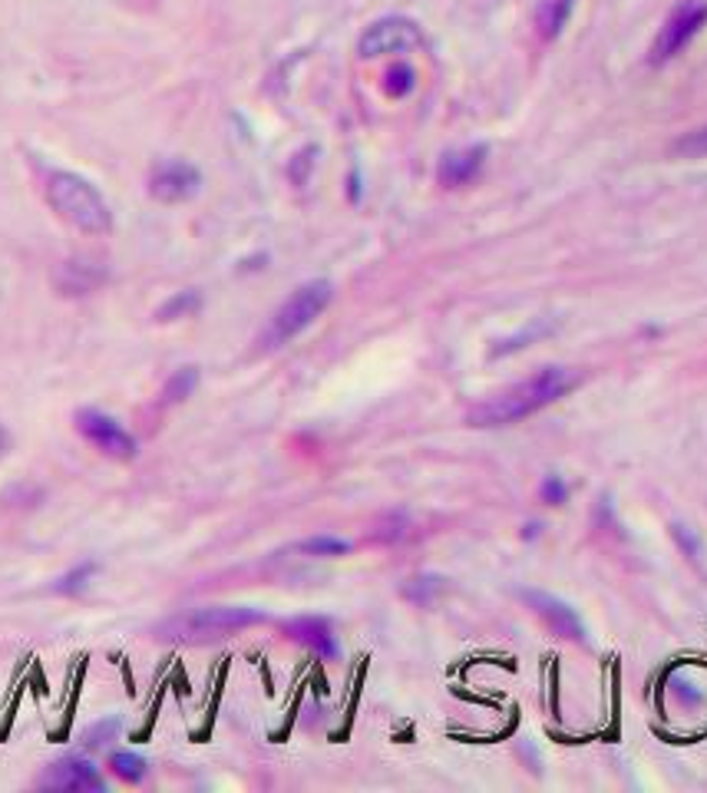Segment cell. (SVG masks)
I'll return each mask as SVG.
<instances>
[{
  "mask_svg": "<svg viewBox=\"0 0 707 793\" xmlns=\"http://www.w3.org/2000/svg\"><path fill=\"white\" fill-rule=\"evenodd\" d=\"M575 384H579V374L569 371V367H542L522 384L499 390L496 397L476 404L470 410V423L473 427H509V423H519L539 414L542 407L556 404Z\"/></svg>",
  "mask_w": 707,
  "mask_h": 793,
  "instance_id": "obj_1",
  "label": "cell"
},
{
  "mask_svg": "<svg viewBox=\"0 0 707 793\" xmlns=\"http://www.w3.org/2000/svg\"><path fill=\"white\" fill-rule=\"evenodd\" d=\"M268 622V615L261 608H248V605H205V608H192V612H179L166 618L162 625H156V638L159 642H212V638H225L232 632H242V628H252Z\"/></svg>",
  "mask_w": 707,
  "mask_h": 793,
  "instance_id": "obj_2",
  "label": "cell"
},
{
  "mask_svg": "<svg viewBox=\"0 0 707 793\" xmlns=\"http://www.w3.org/2000/svg\"><path fill=\"white\" fill-rule=\"evenodd\" d=\"M47 202L63 222L80 228L86 235H106L113 228V212L100 189L76 172L57 169L47 176Z\"/></svg>",
  "mask_w": 707,
  "mask_h": 793,
  "instance_id": "obj_3",
  "label": "cell"
},
{
  "mask_svg": "<svg viewBox=\"0 0 707 793\" xmlns=\"http://www.w3.org/2000/svg\"><path fill=\"white\" fill-rule=\"evenodd\" d=\"M331 298H334L331 281H324V278L304 281V285L291 291V298L271 314L268 328L261 334V347H265V351H278V347L291 344L304 328H311V324L328 311Z\"/></svg>",
  "mask_w": 707,
  "mask_h": 793,
  "instance_id": "obj_4",
  "label": "cell"
},
{
  "mask_svg": "<svg viewBox=\"0 0 707 793\" xmlns=\"http://www.w3.org/2000/svg\"><path fill=\"white\" fill-rule=\"evenodd\" d=\"M73 423H76V433L103 456H110V460H119V463L136 460V453H139L136 437L113 414L96 410V407H83L73 414Z\"/></svg>",
  "mask_w": 707,
  "mask_h": 793,
  "instance_id": "obj_5",
  "label": "cell"
},
{
  "mask_svg": "<svg viewBox=\"0 0 707 793\" xmlns=\"http://www.w3.org/2000/svg\"><path fill=\"white\" fill-rule=\"evenodd\" d=\"M420 43H423V34L410 17H380L364 30L361 40H357V53L374 60V57H390V53L417 50Z\"/></svg>",
  "mask_w": 707,
  "mask_h": 793,
  "instance_id": "obj_6",
  "label": "cell"
},
{
  "mask_svg": "<svg viewBox=\"0 0 707 793\" xmlns=\"http://www.w3.org/2000/svg\"><path fill=\"white\" fill-rule=\"evenodd\" d=\"M40 790H67V793H103L106 790V777L100 774V767L93 764L90 757L83 754H67L53 764L43 767V774L37 777Z\"/></svg>",
  "mask_w": 707,
  "mask_h": 793,
  "instance_id": "obj_7",
  "label": "cell"
},
{
  "mask_svg": "<svg viewBox=\"0 0 707 793\" xmlns=\"http://www.w3.org/2000/svg\"><path fill=\"white\" fill-rule=\"evenodd\" d=\"M704 24H707V4H698V0H688V4H681L668 17V24L661 27V34L655 40V50H651V60H655V63L674 60L694 37L701 34Z\"/></svg>",
  "mask_w": 707,
  "mask_h": 793,
  "instance_id": "obj_8",
  "label": "cell"
},
{
  "mask_svg": "<svg viewBox=\"0 0 707 793\" xmlns=\"http://www.w3.org/2000/svg\"><path fill=\"white\" fill-rule=\"evenodd\" d=\"M202 186V172L186 159H162L149 172V195L166 205L192 199Z\"/></svg>",
  "mask_w": 707,
  "mask_h": 793,
  "instance_id": "obj_9",
  "label": "cell"
},
{
  "mask_svg": "<svg viewBox=\"0 0 707 793\" xmlns=\"http://www.w3.org/2000/svg\"><path fill=\"white\" fill-rule=\"evenodd\" d=\"M522 599H526V605H529L532 612H536V615L542 618V622H546L559 638H572V642H582V638H585V625H582L579 612H575V608H572L569 602H562L559 595L526 589V592H522Z\"/></svg>",
  "mask_w": 707,
  "mask_h": 793,
  "instance_id": "obj_10",
  "label": "cell"
},
{
  "mask_svg": "<svg viewBox=\"0 0 707 793\" xmlns=\"http://www.w3.org/2000/svg\"><path fill=\"white\" fill-rule=\"evenodd\" d=\"M285 632H288L291 642L304 645V648L314 651V655L324 658V661H334L337 655H341V645H337L334 628H331L328 618H321V615L291 618V622H285Z\"/></svg>",
  "mask_w": 707,
  "mask_h": 793,
  "instance_id": "obj_11",
  "label": "cell"
},
{
  "mask_svg": "<svg viewBox=\"0 0 707 793\" xmlns=\"http://www.w3.org/2000/svg\"><path fill=\"white\" fill-rule=\"evenodd\" d=\"M486 156H489V149L483 143H476V146H463V149H450L447 156L440 159V166H437V179H440V186H447V189H460V186H470V182L480 176L483 166H486Z\"/></svg>",
  "mask_w": 707,
  "mask_h": 793,
  "instance_id": "obj_12",
  "label": "cell"
},
{
  "mask_svg": "<svg viewBox=\"0 0 707 793\" xmlns=\"http://www.w3.org/2000/svg\"><path fill=\"white\" fill-rule=\"evenodd\" d=\"M103 278H106V268L100 262L73 258V262H67L60 271V288L67 291V295H86V291H93Z\"/></svg>",
  "mask_w": 707,
  "mask_h": 793,
  "instance_id": "obj_13",
  "label": "cell"
},
{
  "mask_svg": "<svg viewBox=\"0 0 707 793\" xmlns=\"http://www.w3.org/2000/svg\"><path fill=\"white\" fill-rule=\"evenodd\" d=\"M195 387H199V367H179V371L172 374L166 384H162L159 404L162 407H176V404H182V400H189L195 394Z\"/></svg>",
  "mask_w": 707,
  "mask_h": 793,
  "instance_id": "obj_14",
  "label": "cell"
},
{
  "mask_svg": "<svg viewBox=\"0 0 707 793\" xmlns=\"http://www.w3.org/2000/svg\"><path fill=\"white\" fill-rule=\"evenodd\" d=\"M572 7H575V0H546V7H542V14H539V34L546 40H556L562 34V27L569 24Z\"/></svg>",
  "mask_w": 707,
  "mask_h": 793,
  "instance_id": "obj_15",
  "label": "cell"
},
{
  "mask_svg": "<svg viewBox=\"0 0 707 793\" xmlns=\"http://www.w3.org/2000/svg\"><path fill=\"white\" fill-rule=\"evenodd\" d=\"M354 546L341 536H311L298 542V552L301 556H311V559H337V556H347Z\"/></svg>",
  "mask_w": 707,
  "mask_h": 793,
  "instance_id": "obj_16",
  "label": "cell"
},
{
  "mask_svg": "<svg viewBox=\"0 0 707 793\" xmlns=\"http://www.w3.org/2000/svg\"><path fill=\"white\" fill-rule=\"evenodd\" d=\"M110 770L123 780V784H143L149 774V764L133 751H116L110 754Z\"/></svg>",
  "mask_w": 707,
  "mask_h": 793,
  "instance_id": "obj_17",
  "label": "cell"
},
{
  "mask_svg": "<svg viewBox=\"0 0 707 793\" xmlns=\"http://www.w3.org/2000/svg\"><path fill=\"white\" fill-rule=\"evenodd\" d=\"M199 308H202V295H199V291H179V295H172L156 311V321L169 324V321H179V318H192V314L199 311Z\"/></svg>",
  "mask_w": 707,
  "mask_h": 793,
  "instance_id": "obj_18",
  "label": "cell"
},
{
  "mask_svg": "<svg viewBox=\"0 0 707 793\" xmlns=\"http://www.w3.org/2000/svg\"><path fill=\"white\" fill-rule=\"evenodd\" d=\"M413 86H417V70L407 67V63H394L384 73V93L390 100H404V96L413 93Z\"/></svg>",
  "mask_w": 707,
  "mask_h": 793,
  "instance_id": "obj_19",
  "label": "cell"
},
{
  "mask_svg": "<svg viewBox=\"0 0 707 793\" xmlns=\"http://www.w3.org/2000/svg\"><path fill=\"white\" fill-rule=\"evenodd\" d=\"M443 589H447V585H443L440 575H417V579H410L404 585V599L413 605H430Z\"/></svg>",
  "mask_w": 707,
  "mask_h": 793,
  "instance_id": "obj_20",
  "label": "cell"
},
{
  "mask_svg": "<svg viewBox=\"0 0 707 793\" xmlns=\"http://www.w3.org/2000/svg\"><path fill=\"white\" fill-rule=\"evenodd\" d=\"M119 731H123V721H119V718L96 721L93 727H86V731H83V747H86V751H106V747H110L119 737Z\"/></svg>",
  "mask_w": 707,
  "mask_h": 793,
  "instance_id": "obj_21",
  "label": "cell"
},
{
  "mask_svg": "<svg viewBox=\"0 0 707 793\" xmlns=\"http://www.w3.org/2000/svg\"><path fill=\"white\" fill-rule=\"evenodd\" d=\"M96 569H100L96 562H80V566H73L67 575H60V579L53 582V592H57V595H80L86 585H90Z\"/></svg>",
  "mask_w": 707,
  "mask_h": 793,
  "instance_id": "obj_22",
  "label": "cell"
},
{
  "mask_svg": "<svg viewBox=\"0 0 707 793\" xmlns=\"http://www.w3.org/2000/svg\"><path fill=\"white\" fill-rule=\"evenodd\" d=\"M671 152L681 159H707V126L688 129L684 136H678L671 143Z\"/></svg>",
  "mask_w": 707,
  "mask_h": 793,
  "instance_id": "obj_23",
  "label": "cell"
},
{
  "mask_svg": "<svg viewBox=\"0 0 707 793\" xmlns=\"http://www.w3.org/2000/svg\"><path fill=\"white\" fill-rule=\"evenodd\" d=\"M539 496H542V503L546 506H562L565 499H569V483L562 480V476H546V480H542V486H539Z\"/></svg>",
  "mask_w": 707,
  "mask_h": 793,
  "instance_id": "obj_24",
  "label": "cell"
},
{
  "mask_svg": "<svg viewBox=\"0 0 707 793\" xmlns=\"http://www.w3.org/2000/svg\"><path fill=\"white\" fill-rule=\"evenodd\" d=\"M314 156H318V146H308V149H301L295 159H291V182H295V186H304V182H308V176H311V169H314Z\"/></svg>",
  "mask_w": 707,
  "mask_h": 793,
  "instance_id": "obj_25",
  "label": "cell"
},
{
  "mask_svg": "<svg viewBox=\"0 0 707 793\" xmlns=\"http://www.w3.org/2000/svg\"><path fill=\"white\" fill-rule=\"evenodd\" d=\"M674 539L681 542V546H684V552H688V556H698V549H701V546H698V539H694L691 532L684 529V526H674Z\"/></svg>",
  "mask_w": 707,
  "mask_h": 793,
  "instance_id": "obj_26",
  "label": "cell"
},
{
  "mask_svg": "<svg viewBox=\"0 0 707 793\" xmlns=\"http://www.w3.org/2000/svg\"><path fill=\"white\" fill-rule=\"evenodd\" d=\"M539 532H542V526H539V523H526V526H522V539H536Z\"/></svg>",
  "mask_w": 707,
  "mask_h": 793,
  "instance_id": "obj_27",
  "label": "cell"
},
{
  "mask_svg": "<svg viewBox=\"0 0 707 793\" xmlns=\"http://www.w3.org/2000/svg\"><path fill=\"white\" fill-rule=\"evenodd\" d=\"M351 199L354 202L361 199V179H357V172H351Z\"/></svg>",
  "mask_w": 707,
  "mask_h": 793,
  "instance_id": "obj_28",
  "label": "cell"
},
{
  "mask_svg": "<svg viewBox=\"0 0 707 793\" xmlns=\"http://www.w3.org/2000/svg\"><path fill=\"white\" fill-rule=\"evenodd\" d=\"M7 450H10V433L0 427V456H4Z\"/></svg>",
  "mask_w": 707,
  "mask_h": 793,
  "instance_id": "obj_29",
  "label": "cell"
}]
</instances>
